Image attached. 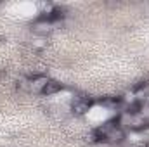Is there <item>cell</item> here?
I'll list each match as a JSON object with an SVG mask.
<instances>
[{
	"mask_svg": "<svg viewBox=\"0 0 149 147\" xmlns=\"http://www.w3.org/2000/svg\"><path fill=\"white\" fill-rule=\"evenodd\" d=\"M92 137L97 142H104V144H121L125 140V130L120 126L118 119L113 118L109 121H106L104 125L97 126L92 133Z\"/></svg>",
	"mask_w": 149,
	"mask_h": 147,
	"instance_id": "obj_1",
	"label": "cell"
},
{
	"mask_svg": "<svg viewBox=\"0 0 149 147\" xmlns=\"http://www.w3.org/2000/svg\"><path fill=\"white\" fill-rule=\"evenodd\" d=\"M50 78L45 74H33V76H24L21 80H17V88L26 92V94H42L47 81Z\"/></svg>",
	"mask_w": 149,
	"mask_h": 147,
	"instance_id": "obj_2",
	"label": "cell"
},
{
	"mask_svg": "<svg viewBox=\"0 0 149 147\" xmlns=\"http://www.w3.org/2000/svg\"><path fill=\"white\" fill-rule=\"evenodd\" d=\"M95 104V99L90 97V95H85V94H80V95H74L71 99V112L74 116H83L87 114L90 107Z\"/></svg>",
	"mask_w": 149,
	"mask_h": 147,
	"instance_id": "obj_3",
	"label": "cell"
},
{
	"mask_svg": "<svg viewBox=\"0 0 149 147\" xmlns=\"http://www.w3.org/2000/svg\"><path fill=\"white\" fill-rule=\"evenodd\" d=\"M52 26H54V24H50V23H47V21H43V19L38 17L37 21L33 23V26H31V31L37 33V35H50V33L54 31Z\"/></svg>",
	"mask_w": 149,
	"mask_h": 147,
	"instance_id": "obj_4",
	"label": "cell"
},
{
	"mask_svg": "<svg viewBox=\"0 0 149 147\" xmlns=\"http://www.w3.org/2000/svg\"><path fill=\"white\" fill-rule=\"evenodd\" d=\"M61 90H64L63 83H59L57 80H49L45 88H43V92H42V95H54V94H59Z\"/></svg>",
	"mask_w": 149,
	"mask_h": 147,
	"instance_id": "obj_5",
	"label": "cell"
},
{
	"mask_svg": "<svg viewBox=\"0 0 149 147\" xmlns=\"http://www.w3.org/2000/svg\"><path fill=\"white\" fill-rule=\"evenodd\" d=\"M142 147H149V144H144V146H142Z\"/></svg>",
	"mask_w": 149,
	"mask_h": 147,
	"instance_id": "obj_6",
	"label": "cell"
}]
</instances>
